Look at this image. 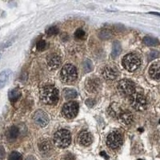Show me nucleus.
<instances>
[{
    "label": "nucleus",
    "mask_w": 160,
    "mask_h": 160,
    "mask_svg": "<svg viewBox=\"0 0 160 160\" xmlns=\"http://www.w3.org/2000/svg\"><path fill=\"white\" fill-rule=\"evenodd\" d=\"M40 98L48 105H54L58 101V91L53 86L44 87L40 91Z\"/></svg>",
    "instance_id": "obj_1"
},
{
    "label": "nucleus",
    "mask_w": 160,
    "mask_h": 160,
    "mask_svg": "<svg viewBox=\"0 0 160 160\" xmlns=\"http://www.w3.org/2000/svg\"><path fill=\"white\" fill-rule=\"evenodd\" d=\"M54 142L58 148H68L71 142V133L68 130H59L54 135Z\"/></svg>",
    "instance_id": "obj_2"
},
{
    "label": "nucleus",
    "mask_w": 160,
    "mask_h": 160,
    "mask_svg": "<svg viewBox=\"0 0 160 160\" xmlns=\"http://www.w3.org/2000/svg\"><path fill=\"white\" fill-rule=\"evenodd\" d=\"M78 77V73L75 66L71 64H67L62 68L60 74V78L63 82H74Z\"/></svg>",
    "instance_id": "obj_3"
},
{
    "label": "nucleus",
    "mask_w": 160,
    "mask_h": 160,
    "mask_svg": "<svg viewBox=\"0 0 160 160\" xmlns=\"http://www.w3.org/2000/svg\"><path fill=\"white\" fill-rule=\"evenodd\" d=\"M122 64L127 71L132 72V71H135V70L139 68L140 59L138 55L131 53V54H128L123 57Z\"/></svg>",
    "instance_id": "obj_4"
},
{
    "label": "nucleus",
    "mask_w": 160,
    "mask_h": 160,
    "mask_svg": "<svg viewBox=\"0 0 160 160\" xmlns=\"http://www.w3.org/2000/svg\"><path fill=\"white\" fill-rule=\"evenodd\" d=\"M130 102L131 107L136 111H144L147 108V100L145 96L141 93H133L130 98Z\"/></svg>",
    "instance_id": "obj_5"
},
{
    "label": "nucleus",
    "mask_w": 160,
    "mask_h": 160,
    "mask_svg": "<svg viewBox=\"0 0 160 160\" xmlns=\"http://www.w3.org/2000/svg\"><path fill=\"white\" fill-rule=\"evenodd\" d=\"M118 89L120 94L124 96H129L135 92V83L129 79H122L118 84Z\"/></svg>",
    "instance_id": "obj_6"
},
{
    "label": "nucleus",
    "mask_w": 160,
    "mask_h": 160,
    "mask_svg": "<svg viewBox=\"0 0 160 160\" xmlns=\"http://www.w3.org/2000/svg\"><path fill=\"white\" fill-rule=\"evenodd\" d=\"M78 108L79 106L75 102H70L64 104L62 109V114L64 117L68 119H71L76 117L78 112Z\"/></svg>",
    "instance_id": "obj_7"
},
{
    "label": "nucleus",
    "mask_w": 160,
    "mask_h": 160,
    "mask_svg": "<svg viewBox=\"0 0 160 160\" xmlns=\"http://www.w3.org/2000/svg\"><path fill=\"white\" fill-rule=\"evenodd\" d=\"M122 135L118 131H113L108 135V138H107V145L111 149H117L122 145Z\"/></svg>",
    "instance_id": "obj_8"
},
{
    "label": "nucleus",
    "mask_w": 160,
    "mask_h": 160,
    "mask_svg": "<svg viewBox=\"0 0 160 160\" xmlns=\"http://www.w3.org/2000/svg\"><path fill=\"white\" fill-rule=\"evenodd\" d=\"M115 112V115H116V117L120 120V122L122 123L128 125L131 123L133 120V115L129 111L127 110H122L118 108V110H113Z\"/></svg>",
    "instance_id": "obj_9"
},
{
    "label": "nucleus",
    "mask_w": 160,
    "mask_h": 160,
    "mask_svg": "<svg viewBox=\"0 0 160 160\" xmlns=\"http://www.w3.org/2000/svg\"><path fill=\"white\" fill-rule=\"evenodd\" d=\"M86 88L88 90V92L91 93H96L101 88V81L99 78H96L95 76H92L89 78L87 82H86Z\"/></svg>",
    "instance_id": "obj_10"
},
{
    "label": "nucleus",
    "mask_w": 160,
    "mask_h": 160,
    "mask_svg": "<svg viewBox=\"0 0 160 160\" xmlns=\"http://www.w3.org/2000/svg\"><path fill=\"white\" fill-rule=\"evenodd\" d=\"M34 121H35L37 125L43 128V127H45V126L48 124L49 118H48V116L44 111L38 110L34 115Z\"/></svg>",
    "instance_id": "obj_11"
},
{
    "label": "nucleus",
    "mask_w": 160,
    "mask_h": 160,
    "mask_svg": "<svg viewBox=\"0 0 160 160\" xmlns=\"http://www.w3.org/2000/svg\"><path fill=\"white\" fill-rule=\"evenodd\" d=\"M61 62H62L61 58L59 55H56V54H51L47 58L48 68L51 70H55L59 68Z\"/></svg>",
    "instance_id": "obj_12"
},
{
    "label": "nucleus",
    "mask_w": 160,
    "mask_h": 160,
    "mask_svg": "<svg viewBox=\"0 0 160 160\" xmlns=\"http://www.w3.org/2000/svg\"><path fill=\"white\" fill-rule=\"evenodd\" d=\"M102 75L104 78L108 80H114L118 77V71L111 66H107L102 69Z\"/></svg>",
    "instance_id": "obj_13"
},
{
    "label": "nucleus",
    "mask_w": 160,
    "mask_h": 160,
    "mask_svg": "<svg viewBox=\"0 0 160 160\" xmlns=\"http://www.w3.org/2000/svg\"><path fill=\"white\" fill-rule=\"evenodd\" d=\"M93 138L91 136V133H89L87 131H82L78 134V141L80 145L82 146H89L92 142Z\"/></svg>",
    "instance_id": "obj_14"
},
{
    "label": "nucleus",
    "mask_w": 160,
    "mask_h": 160,
    "mask_svg": "<svg viewBox=\"0 0 160 160\" xmlns=\"http://www.w3.org/2000/svg\"><path fill=\"white\" fill-rule=\"evenodd\" d=\"M149 74L152 78L158 81L160 78L159 75V62H157L155 63L152 64L149 69Z\"/></svg>",
    "instance_id": "obj_15"
},
{
    "label": "nucleus",
    "mask_w": 160,
    "mask_h": 160,
    "mask_svg": "<svg viewBox=\"0 0 160 160\" xmlns=\"http://www.w3.org/2000/svg\"><path fill=\"white\" fill-rule=\"evenodd\" d=\"M11 75V70H5L0 73V88H2L9 80Z\"/></svg>",
    "instance_id": "obj_16"
},
{
    "label": "nucleus",
    "mask_w": 160,
    "mask_h": 160,
    "mask_svg": "<svg viewBox=\"0 0 160 160\" xmlns=\"http://www.w3.org/2000/svg\"><path fill=\"white\" fill-rule=\"evenodd\" d=\"M8 97H9V99L11 102H17L21 97V91L18 88L11 90L9 91V94H8Z\"/></svg>",
    "instance_id": "obj_17"
},
{
    "label": "nucleus",
    "mask_w": 160,
    "mask_h": 160,
    "mask_svg": "<svg viewBox=\"0 0 160 160\" xmlns=\"http://www.w3.org/2000/svg\"><path fill=\"white\" fill-rule=\"evenodd\" d=\"M19 135V130L17 127H11L8 129V132H7V137L9 138L10 140H14L17 138V137Z\"/></svg>",
    "instance_id": "obj_18"
},
{
    "label": "nucleus",
    "mask_w": 160,
    "mask_h": 160,
    "mask_svg": "<svg viewBox=\"0 0 160 160\" xmlns=\"http://www.w3.org/2000/svg\"><path fill=\"white\" fill-rule=\"evenodd\" d=\"M62 95H63V97L66 99H73V98H75L78 96V93L75 90L67 88L63 91Z\"/></svg>",
    "instance_id": "obj_19"
},
{
    "label": "nucleus",
    "mask_w": 160,
    "mask_h": 160,
    "mask_svg": "<svg viewBox=\"0 0 160 160\" xmlns=\"http://www.w3.org/2000/svg\"><path fill=\"white\" fill-rule=\"evenodd\" d=\"M122 52V48H121V44L119 43V42L116 41L113 43V48H112V53H111V55H112V57L114 58H116L118 57V55L121 54Z\"/></svg>",
    "instance_id": "obj_20"
},
{
    "label": "nucleus",
    "mask_w": 160,
    "mask_h": 160,
    "mask_svg": "<svg viewBox=\"0 0 160 160\" xmlns=\"http://www.w3.org/2000/svg\"><path fill=\"white\" fill-rule=\"evenodd\" d=\"M143 43L147 46H156L158 44V40L151 36H146L143 38Z\"/></svg>",
    "instance_id": "obj_21"
},
{
    "label": "nucleus",
    "mask_w": 160,
    "mask_h": 160,
    "mask_svg": "<svg viewBox=\"0 0 160 160\" xmlns=\"http://www.w3.org/2000/svg\"><path fill=\"white\" fill-rule=\"evenodd\" d=\"M40 151H42V152H47V151H50L51 148V144L48 140H43L42 142H40L38 145Z\"/></svg>",
    "instance_id": "obj_22"
},
{
    "label": "nucleus",
    "mask_w": 160,
    "mask_h": 160,
    "mask_svg": "<svg viewBox=\"0 0 160 160\" xmlns=\"http://www.w3.org/2000/svg\"><path fill=\"white\" fill-rule=\"evenodd\" d=\"M98 37H99L101 39L103 40L109 39V38H111V37H112V33H111L109 30L104 29L98 33Z\"/></svg>",
    "instance_id": "obj_23"
},
{
    "label": "nucleus",
    "mask_w": 160,
    "mask_h": 160,
    "mask_svg": "<svg viewBox=\"0 0 160 160\" xmlns=\"http://www.w3.org/2000/svg\"><path fill=\"white\" fill-rule=\"evenodd\" d=\"M82 68H83L84 71L86 73H88L90 71H91L93 70V64L92 62H91V60H85L82 64Z\"/></svg>",
    "instance_id": "obj_24"
},
{
    "label": "nucleus",
    "mask_w": 160,
    "mask_h": 160,
    "mask_svg": "<svg viewBox=\"0 0 160 160\" xmlns=\"http://www.w3.org/2000/svg\"><path fill=\"white\" fill-rule=\"evenodd\" d=\"M75 38L78 40H82L86 38V33L82 29H77L75 32Z\"/></svg>",
    "instance_id": "obj_25"
},
{
    "label": "nucleus",
    "mask_w": 160,
    "mask_h": 160,
    "mask_svg": "<svg viewBox=\"0 0 160 160\" xmlns=\"http://www.w3.org/2000/svg\"><path fill=\"white\" fill-rule=\"evenodd\" d=\"M8 160H22V156L18 151H13L10 154Z\"/></svg>",
    "instance_id": "obj_26"
},
{
    "label": "nucleus",
    "mask_w": 160,
    "mask_h": 160,
    "mask_svg": "<svg viewBox=\"0 0 160 160\" xmlns=\"http://www.w3.org/2000/svg\"><path fill=\"white\" fill-rule=\"evenodd\" d=\"M46 47H47V43H46V42L44 41V40H42V39L38 41V42H37L36 44L37 50L39 51H42L43 50H45Z\"/></svg>",
    "instance_id": "obj_27"
},
{
    "label": "nucleus",
    "mask_w": 160,
    "mask_h": 160,
    "mask_svg": "<svg viewBox=\"0 0 160 160\" xmlns=\"http://www.w3.org/2000/svg\"><path fill=\"white\" fill-rule=\"evenodd\" d=\"M58 29L56 28V27H55V26L50 27V28L47 30V34H48V35H50V36H51V35H56V34H58Z\"/></svg>",
    "instance_id": "obj_28"
},
{
    "label": "nucleus",
    "mask_w": 160,
    "mask_h": 160,
    "mask_svg": "<svg viewBox=\"0 0 160 160\" xmlns=\"http://www.w3.org/2000/svg\"><path fill=\"white\" fill-rule=\"evenodd\" d=\"M61 160H75V157L73 156L71 154L68 153L67 155H63V156L62 157V158H61Z\"/></svg>",
    "instance_id": "obj_29"
},
{
    "label": "nucleus",
    "mask_w": 160,
    "mask_h": 160,
    "mask_svg": "<svg viewBox=\"0 0 160 160\" xmlns=\"http://www.w3.org/2000/svg\"><path fill=\"white\" fill-rule=\"evenodd\" d=\"M86 104L88 106V108H93L94 105L95 104V101L94 99H91V98H89V99L86 100Z\"/></svg>",
    "instance_id": "obj_30"
},
{
    "label": "nucleus",
    "mask_w": 160,
    "mask_h": 160,
    "mask_svg": "<svg viewBox=\"0 0 160 160\" xmlns=\"http://www.w3.org/2000/svg\"><path fill=\"white\" fill-rule=\"evenodd\" d=\"M158 52L156 51H151V54L149 55V59L151 60V59H154V58H158Z\"/></svg>",
    "instance_id": "obj_31"
},
{
    "label": "nucleus",
    "mask_w": 160,
    "mask_h": 160,
    "mask_svg": "<svg viewBox=\"0 0 160 160\" xmlns=\"http://www.w3.org/2000/svg\"><path fill=\"white\" fill-rule=\"evenodd\" d=\"M6 156V151L2 146H0V160H2Z\"/></svg>",
    "instance_id": "obj_32"
},
{
    "label": "nucleus",
    "mask_w": 160,
    "mask_h": 160,
    "mask_svg": "<svg viewBox=\"0 0 160 160\" xmlns=\"http://www.w3.org/2000/svg\"><path fill=\"white\" fill-rule=\"evenodd\" d=\"M100 155H101V156H103L106 159H108V158H109V157H108V155L106 154L105 151H102V152H100Z\"/></svg>",
    "instance_id": "obj_33"
},
{
    "label": "nucleus",
    "mask_w": 160,
    "mask_h": 160,
    "mask_svg": "<svg viewBox=\"0 0 160 160\" xmlns=\"http://www.w3.org/2000/svg\"><path fill=\"white\" fill-rule=\"evenodd\" d=\"M0 58H1V53H0Z\"/></svg>",
    "instance_id": "obj_34"
}]
</instances>
